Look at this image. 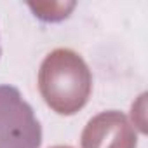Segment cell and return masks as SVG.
<instances>
[{"instance_id": "3", "label": "cell", "mask_w": 148, "mask_h": 148, "mask_svg": "<svg viewBox=\"0 0 148 148\" xmlns=\"http://www.w3.org/2000/svg\"><path fill=\"white\" fill-rule=\"evenodd\" d=\"M82 148H136L138 136L127 117L117 110L92 117L82 132Z\"/></svg>"}, {"instance_id": "4", "label": "cell", "mask_w": 148, "mask_h": 148, "mask_svg": "<svg viewBox=\"0 0 148 148\" xmlns=\"http://www.w3.org/2000/svg\"><path fill=\"white\" fill-rule=\"evenodd\" d=\"M52 148H71V146H61L59 145V146H52Z\"/></svg>"}, {"instance_id": "1", "label": "cell", "mask_w": 148, "mask_h": 148, "mask_svg": "<svg viewBox=\"0 0 148 148\" xmlns=\"http://www.w3.org/2000/svg\"><path fill=\"white\" fill-rule=\"evenodd\" d=\"M38 91L56 113L73 115L89 101L92 91L91 70L75 51L56 49L40 64Z\"/></svg>"}, {"instance_id": "2", "label": "cell", "mask_w": 148, "mask_h": 148, "mask_svg": "<svg viewBox=\"0 0 148 148\" xmlns=\"http://www.w3.org/2000/svg\"><path fill=\"white\" fill-rule=\"evenodd\" d=\"M42 127L12 86H0V148H38Z\"/></svg>"}]
</instances>
